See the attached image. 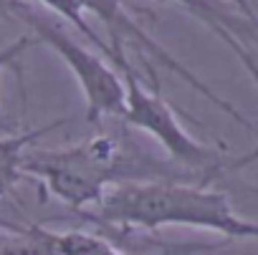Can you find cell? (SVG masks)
I'll list each match as a JSON object with an SVG mask.
<instances>
[{
	"label": "cell",
	"mask_w": 258,
	"mask_h": 255,
	"mask_svg": "<svg viewBox=\"0 0 258 255\" xmlns=\"http://www.w3.org/2000/svg\"><path fill=\"white\" fill-rule=\"evenodd\" d=\"M124 81V109H121V121L135 126V129L150 134L165 152V159L172 162L175 167L185 169L192 175L200 185H213L215 180L223 177L228 167H243L253 162V152L240 157V159H228L223 152L215 147H208L190 137L182 124L177 121L172 106L167 99L160 94V86L147 89L142 78L137 76L132 61H124L116 66Z\"/></svg>",
	"instance_id": "obj_4"
},
{
	"label": "cell",
	"mask_w": 258,
	"mask_h": 255,
	"mask_svg": "<svg viewBox=\"0 0 258 255\" xmlns=\"http://www.w3.org/2000/svg\"><path fill=\"white\" fill-rule=\"evenodd\" d=\"M198 18L255 78V23L228 8L223 0H167Z\"/></svg>",
	"instance_id": "obj_6"
},
{
	"label": "cell",
	"mask_w": 258,
	"mask_h": 255,
	"mask_svg": "<svg viewBox=\"0 0 258 255\" xmlns=\"http://www.w3.org/2000/svg\"><path fill=\"white\" fill-rule=\"evenodd\" d=\"M0 255H58L43 225H11L0 220Z\"/></svg>",
	"instance_id": "obj_8"
},
{
	"label": "cell",
	"mask_w": 258,
	"mask_h": 255,
	"mask_svg": "<svg viewBox=\"0 0 258 255\" xmlns=\"http://www.w3.org/2000/svg\"><path fill=\"white\" fill-rule=\"evenodd\" d=\"M11 21H21L31 28V36L36 43L48 46L74 73V78L81 86L84 101H86V119L91 124H99L109 116H121L124 109V81L121 73L94 48L84 46L81 41H74L58 21H53L48 13L38 11L36 6L18 0Z\"/></svg>",
	"instance_id": "obj_5"
},
{
	"label": "cell",
	"mask_w": 258,
	"mask_h": 255,
	"mask_svg": "<svg viewBox=\"0 0 258 255\" xmlns=\"http://www.w3.org/2000/svg\"><path fill=\"white\" fill-rule=\"evenodd\" d=\"M225 3H228L235 13H240L243 18H248V21L255 23V11H253V6H250V0H225Z\"/></svg>",
	"instance_id": "obj_11"
},
{
	"label": "cell",
	"mask_w": 258,
	"mask_h": 255,
	"mask_svg": "<svg viewBox=\"0 0 258 255\" xmlns=\"http://www.w3.org/2000/svg\"><path fill=\"white\" fill-rule=\"evenodd\" d=\"M31 46H36V38H33L31 33H26V36L16 38L13 43H8L6 48H0V73H3L6 68H16L18 61H21V56H23ZM0 121H3V106H0Z\"/></svg>",
	"instance_id": "obj_10"
},
{
	"label": "cell",
	"mask_w": 258,
	"mask_h": 255,
	"mask_svg": "<svg viewBox=\"0 0 258 255\" xmlns=\"http://www.w3.org/2000/svg\"><path fill=\"white\" fill-rule=\"evenodd\" d=\"M21 172L36 177L43 190L74 212L91 210L106 190L126 182H198L185 169L160 159L124 134H96L66 149H28Z\"/></svg>",
	"instance_id": "obj_1"
},
{
	"label": "cell",
	"mask_w": 258,
	"mask_h": 255,
	"mask_svg": "<svg viewBox=\"0 0 258 255\" xmlns=\"http://www.w3.org/2000/svg\"><path fill=\"white\" fill-rule=\"evenodd\" d=\"M66 124V119L43 124L38 129H28V132H18V134H8L0 137V202H3L21 182L23 172H21V162L26 157V152L48 132H53L56 126Z\"/></svg>",
	"instance_id": "obj_7"
},
{
	"label": "cell",
	"mask_w": 258,
	"mask_h": 255,
	"mask_svg": "<svg viewBox=\"0 0 258 255\" xmlns=\"http://www.w3.org/2000/svg\"><path fill=\"white\" fill-rule=\"evenodd\" d=\"M26 3L43 6L46 11H53L61 21L76 26L79 33L84 36V41L89 46H94V51H99L114 68L119 63L129 61L126 46H135L142 63L147 66L152 83H157L155 66H162L170 73L180 76L190 89L203 94L210 104H215L233 121H238L243 129L255 132L253 121L238 106H233L228 99H223L218 91H213L200 76H195L187 66H182L157 38H152L150 31L142 28V23L132 16V11L126 8L124 0H26Z\"/></svg>",
	"instance_id": "obj_3"
},
{
	"label": "cell",
	"mask_w": 258,
	"mask_h": 255,
	"mask_svg": "<svg viewBox=\"0 0 258 255\" xmlns=\"http://www.w3.org/2000/svg\"><path fill=\"white\" fill-rule=\"evenodd\" d=\"M58 255H126L114 242L89 230H51Z\"/></svg>",
	"instance_id": "obj_9"
},
{
	"label": "cell",
	"mask_w": 258,
	"mask_h": 255,
	"mask_svg": "<svg viewBox=\"0 0 258 255\" xmlns=\"http://www.w3.org/2000/svg\"><path fill=\"white\" fill-rule=\"evenodd\" d=\"M81 217L119 230L157 232L162 227H192L218 232L225 240H253L258 235L255 222L240 217L223 190L175 180L116 185Z\"/></svg>",
	"instance_id": "obj_2"
},
{
	"label": "cell",
	"mask_w": 258,
	"mask_h": 255,
	"mask_svg": "<svg viewBox=\"0 0 258 255\" xmlns=\"http://www.w3.org/2000/svg\"><path fill=\"white\" fill-rule=\"evenodd\" d=\"M18 0H0V18H11Z\"/></svg>",
	"instance_id": "obj_12"
}]
</instances>
